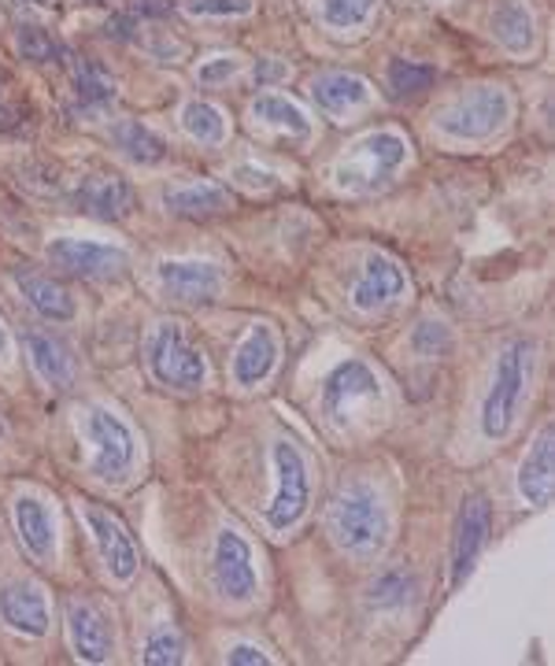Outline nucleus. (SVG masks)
I'll list each match as a JSON object with an SVG mask.
<instances>
[{"label": "nucleus", "instance_id": "f257e3e1", "mask_svg": "<svg viewBox=\"0 0 555 666\" xmlns=\"http://www.w3.org/2000/svg\"><path fill=\"white\" fill-rule=\"evenodd\" d=\"M326 530L345 555L370 563L389 541V512L367 482H348L326 507Z\"/></svg>", "mask_w": 555, "mask_h": 666}, {"label": "nucleus", "instance_id": "f03ea898", "mask_svg": "<svg viewBox=\"0 0 555 666\" xmlns=\"http://www.w3.org/2000/svg\"><path fill=\"white\" fill-rule=\"evenodd\" d=\"M530 375H533V341L525 337L508 341L500 348V356H496L489 393L482 400V434L489 440H504L514 429L525 389H530Z\"/></svg>", "mask_w": 555, "mask_h": 666}, {"label": "nucleus", "instance_id": "7ed1b4c3", "mask_svg": "<svg viewBox=\"0 0 555 666\" xmlns=\"http://www.w3.org/2000/svg\"><path fill=\"white\" fill-rule=\"evenodd\" d=\"M270 463H275V496L267 504V526L278 533L293 530L304 518L308 500H311V467L304 452L289 437H278L270 448Z\"/></svg>", "mask_w": 555, "mask_h": 666}, {"label": "nucleus", "instance_id": "20e7f679", "mask_svg": "<svg viewBox=\"0 0 555 666\" xmlns=\"http://www.w3.org/2000/svg\"><path fill=\"white\" fill-rule=\"evenodd\" d=\"M144 359H149L152 378L167 389H178V393H197L204 386V378H208L204 356L185 341L178 322H160V326H152L149 341H144Z\"/></svg>", "mask_w": 555, "mask_h": 666}, {"label": "nucleus", "instance_id": "39448f33", "mask_svg": "<svg viewBox=\"0 0 555 666\" xmlns=\"http://www.w3.org/2000/svg\"><path fill=\"white\" fill-rule=\"evenodd\" d=\"M511 101L504 90L496 85H478L466 96H455L452 104L437 115V130L448 137H466V141H478V137H489L508 123Z\"/></svg>", "mask_w": 555, "mask_h": 666}, {"label": "nucleus", "instance_id": "423d86ee", "mask_svg": "<svg viewBox=\"0 0 555 666\" xmlns=\"http://www.w3.org/2000/svg\"><path fill=\"white\" fill-rule=\"evenodd\" d=\"M370 404H382V381L370 370L363 359H345L334 367V375L323 386V411L334 418L337 426L356 423L359 415H367Z\"/></svg>", "mask_w": 555, "mask_h": 666}, {"label": "nucleus", "instance_id": "0eeeda50", "mask_svg": "<svg viewBox=\"0 0 555 666\" xmlns=\"http://www.w3.org/2000/svg\"><path fill=\"white\" fill-rule=\"evenodd\" d=\"M348 160H363L359 163H340L337 166V185L340 190H374V185H382L389 174L396 171L404 160H407V141L401 134L393 130H378L363 137V141L356 145L352 156Z\"/></svg>", "mask_w": 555, "mask_h": 666}, {"label": "nucleus", "instance_id": "6e6552de", "mask_svg": "<svg viewBox=\"0 0 555 666\" xmlns=\"http://www.w3.org/2000/svg\"><path fill=\"white\" fill-rule=\"evenodd\" d=\"M211 585L222 600L245 604L256 596V563H252V548L238 530H219L216 544H211Z\"/></svg>", "mask_w": 555, "mask_h": 666}, {"label": "nucleus", "instance_id": "1a4fd4ad", "mask_svg": "<svg viewBox=\"0 0 555 666\" xmlns=\"http://www.w3.org/2000/svg\"><path fill=\"white\" fill-rule=\"evenodd\" d=\"M85 434L93 440V474L104 482H119L134 467V434L119 415L93 407L85 415Z\"/></svg>", "mask_w": 555, "mask_h": 666}, {"label": "nucleus", "instance_id": "9d476101", "mask_svg": "<svg viewBox=\"0 0 555 666\" xmlns=\"http://www.w3.org/2000/svg\"><path fill=\"white\" fill-rule=\"evenodd\" d=\"M48 263L60 267L63 274H74V278L112 282V278H119V274H126L130 256H126L123 249H112V244L60 238V241L48 244Z\"/></svg>", "mask_w": 555, "mask_h": 666}, {"label": "nucleus", "instance_id": "9b49d317", "mask_svg": "<svg viewBox=\"0 0 555 666\" xmlns=\"http://www.w3.org/2000/svg\"><path fill=\"white\" fill-rule=\"evenodd\" d=\"M155 278L178 303H211L222 292V271L208 260H163Z\"/></svg>", "mask_w": 555, "mask_h": 666}, {"label": "nucleus", "instance_id": "f8f14e48", "mask_svg": "<svg viewBox=\"0 0 555 666\" xmlns=\"http://www.w3.org/2000/svg\"><path fill=\"white\" fill-rule=\"evenodd\" d=\"M85 523H90V533L96 548H101V560L108 566V574L115 582H130L138 574V548H134L126 526L96 504H85Z\"/></svg>", "mask_w": 555, "mask_h": 666}, {"label": "nucleus", "instance_id": "ddd939ff", "mask_svg": "<svg viewBox=\"0 0 555 666\" xmlns=\"http://www.w3.org/2000/svg\"><path fill=\"white\" fill-rule=\"evenodd\" d=\"M67 633H71V648L82 663H108L115 636L112 622L101 615V607L90 600H67Z\"/></svg>", "mask_w": 555, "mask_h": 666}, {"label": "nucleus", "instance_id": "4468645a", "mask_svg": "<svg viewBox=\"0 0 555 666\" xmlns=\"http://www.w3.org/2000/svg\"><path fill=\"white\" fill-rule=\"evenodd\" d=\"M493 512L485 504V496H466L460 526H455V548H452V585H463L471 577L474 563H478L485 541H489Z\"/></svg>", "mask_w": 555, "mask_h": 666}, {"label": "nucleus", "instance_id": "2eb2a0df", "mask_svg": "<svg viewBox=\"0 0 555 666\" xmlns=\"http://www.w3.org/2000/svg\"><path fill=\"white\" fill-rule=\"evenodd\" d=\"M78 200L101 222H123L138 208V193L119 174H93V179H85L82 190H78Z\"/></svg>", "mask_w": 555, "mask_h": 666}, {"label": "nucleus", "instance_id": "dca6fc26", "mask_svg": "<svg viewBox=\"0 0 555 666\" xmlns=\"http://www.w3.org/2000/svg\"><path fill=\"white\" fill-rule=\"evenodd\" d=\"M0 615L12 630L26 636L48 633V600L37 582H8L0 589Z\"/></svg>", "mask_w": 555, "mask_h": 666}, {"label": "nucleus", "instance_id": "f3484780", "mask_svg": "<svg viewBox=\"0 0 555 666\" xmlns=\"http://www.w3.org/2000/svg\"><path fill=\"white\" fill-rule=\"evenodd\" d=\"M15 286L23 289V297L31 300V308L37 311V315L53 319V322H67L74 319V297L67 292L63 282L48 278L45 271L31 267V263H19V267L12 271Z\"/></svg>", "mask_w": 555, "mask_h": 666}, {"label": "nucleus", "instance_id": "a211bd4d", "mask_svg": "<svg viewBox=\"0 0 555 666\" xmlns=\"http://www.w3.org/2000/svg\"><path fill=\"white\" fill-rule=\"evenodd\" d=\"M404 289H407L404 271L396 267L393 260L374 256V260H370L367 267H363V274L356 278L352 303H356L359 311H382V308H389L393 300H401Z\"/></svg>", "mask_w": 555, "mask_h": 666}, {"label": "nucleus", "instance_id": "6ab92c4d", "mask_svg": "<svg viewBox=\"0 0 555 666\" xmlns=\"http://www.w3.org/2000/svg\"><path fill=\"white\" fill-rule=\"evenodd\" d=\"M26 356H31L34 375L53 389H67L78 375V364L71 356V348L63 345L53 333H26Z\"/></svg>", "mask_w": 555, "mask_h": 666}, {"label": "nucleus", "instance_id": "aec40b11", "mask_svg": "<svg viewBox=\"0 0 555 666\" xmlns=\"http://www.w3.org/2000/svg\"><path fill=\"white\" fill-rule=\"evenodd\" d=\"M275 364H278V333L267 322H259V326H252L245 345L238 348V356H233V381L238 386H259L275 370Z\"/></svg>", "mask_w": 555, "mask_h": 666}, {"label": "nucleus", "instance_id": "412c9836", "mask_svg": "<svg viewBox=\"0 0 555 666\" xmlns=\"http://www.w3.org/2000/svg\"><path fill=\"white\" fill-rule=\"evenodd\" d=\"M15 530H19V541L26 544V552L34 555V560L42 563H53L56 555V526H53V515H48V507L42 500L34 496H19L15 507Z\"/></svg>", "mask_w": 555, "mask_h": 666}, {"label": "nucleus", "instance_id": "4be33fe9", "mask_svg": "<svg viewBox=\"0 0 555 666\" xmlns=\"http://www.w3.org/2000/svg\"><path fill=\"white\" fill-rule=\"evenodd\" d=\"M163 208L178 219H216V215H227L233 208V197L222 185H211V182H197V185H185V190H174L163 197Z\"/></svg>", "mask_w": 555, "mask_h": 666}, {"label": "nucleus", "instance_id": "5701e85b", "mask_svg": "<svg viewBox=\"0 0 555 666\" xmlns=\"http://www.w3.org/2000/svg\"><path fill=\"white\" fill-rule=\"evenodd\" d=\"M552 445H555V434L552 426H544L519 470V493L530 500L533 507H544L552 496Z\"/></svg>", "mask_w": 555, "mask_h": 666}, {"label": "nucleus", "instance_id": "b1692460", "mask_svg": "<svg viewBox=\"0 0 555 666\" xmlns=\"http://www.w3.org/2000/svg\"><path fill=\"white\" fill-rule=\"evenodd\" d=\"M311 96H315V104L323 107V112H334V115H345L359 107L370 96V85L363 78L356 74H345V71H326L319 74L315 82H311Z\"/></svg>", "mask_w": 555, "mask_h": 666}, {"label": "nucleus", "instance_id": "393cba45", "mask_svg": "<svg viewBox=\"0 0 555 666\" xmlns=\"http://www.w3.org/2000/svg\"><path fill=\"white\" fill-rule=\"evenodd\" d=\"M493 37L508 53H522L533 45V15L522 0H500L493 8Z\"/></svg>", "mask_w": 555, "mask_h": 666}, {"label": "nucleus", "instance_id": "a878e982", "mask_svg": "<svg viewBox=\"0 0 555 666\" xmlns=\"http://www.w3.org/2000/svg\"><path fill=\"white\" fill-rule=\"evenodd\" d=\"M112 141L115 149H119L126 160L134 163H160L163 156H167V145L155 137L149 126L138 123V119H123L112 126Z\"/></svg>", "mask_w": 555, "mask_h": 666}, {"label": "nucleus", "instance_id": "bb28decb", "mask_svg": "<svg viewBox=\"0 0 555 666\" xmlns=\"http://www.w3.org/2000/svg\"><path fill=\"white\" fill-rule=\"evenodd\" d=\"M252 119H259L267 126H278V130H289L297 137L311 134V123H308L304 107H300L297 101H289V96H281V93H259L256 101H252Z\"/></svg>", "mask_w": 555, "mask_h": 666}, {"label": "nucleus", "instance_id": "cd10ccee", "mask_svg": "<svg viewBox=\"0 0 555 666\" xmlns=\"http://www.w3.org/2000/svg\"><path fill=\"white\" fill-rule=\"evenodd\" d=\"M67 67H71V82H74V93L78 101L93 104V107H104L115 101V82L108 78L101 64H93L90 56H67Z\"/></svg>", "mask_w": 555, "mask_h": 666}, {"label": "nucleus", "instance_id": "c85d7f7f", "mask_svg": "<svg viewBox=\"0 0 555 666\" xmlns=\"http://www.w3.org/2000/svg\"><path fill=\"white\" fill-rule=\"evenodd\" d=\"M418 593V582L407 566H393V571H382L374 577V585L367 589V604L378 607V611H396V607L412 604Z\"/></svg>", "mask_w": 555, "mask_h": 666}, {"label": "nucleus", "instance_id": "c756f323", "mask_svg": "<svg viewBox=\"0 0 555 666\" xmlns=\"http://www.w3.org/2000/svg\"><path fill=\"white\" fill-rule=\"evenodd\" d=\"M182 130L197 137L200 145H219L227 137V119L216 104L208 101H189L182 107Z\"/></svg>", "mask_w": 555, "mask_h": 666}, {"label": "nucleus", "instance_id": "7c9ffc66", "mask_svg": "<svg viewBox=\"0 0 555 666\" xmlns=\"http://www.w3.org/2000/svg\"><path fill=\"white\" fill-rule=\"evenodd\" d=\"M389 90H393V96H415L423 90H430V85L437 82V71L430 64H412V60H393L389 64Z\"/></svg>", "mask_w": 555, "mask_h": 666}, {"label": "nucleus", "instance_id": "2f4dec72", "mask_svg": "<svg viewBox=\"0 0 555 666\" xmlns=\"http://www.w3.org/2000/svg\"><path fill=\"white\" fill-rule=\"evenodd\" d=\"M15 45H19V53H23V60H31V64H56L63 56L60 42H56L48 31H42V26H34V23L19 26Z\"/></svg>", "mask_w": 555, "mask_h": 666}, {"label": "nucleus", "instance_id": "473e14b6", "mask_svg": "<svg viewBox=\"0 0 555 666\" xmlns=\"http://www.w3.org/2000/svg\"><path fill=\"white\" fill-rule=\"evenodd\" d=\"M182 652H185V644H182L178 630H174L171 622H163V625H155L152 636L144 641V655H141V659L149 663V666H178L182 663Z\"/></svg>", "mask_w": 555, "mask_h": 666}, {"label": "nucleus", "instance_id": "72a5a7b5", "mask_svg": "<svg viewBox=\"0 0 555 666\" xmlns=\"http://www.w3.org/2000/svg\"><path fill=\"white\" fill-rule=\"evenodd\" d=\"M374 0H323V19L334 31H356L359 23H367Z\"/></svg>", "mask_w": 555, "mask_h": 666}, {"label": "nucleus", "instance_id": "f704fd0d", "mask_svg": "<svg viewBox=\"0 0 555 666\" xmlns=\"http://www.w3.org/2000/svg\"><path fill=\"white\" fill-rule=\"evenodd\" d=\"M412 345H415L418 356H444L448 345H452V333H448V326L441 319H423L415 326Z\"/></svg>", "mask_w": 555, "mask_h": 666}, {"label": "nucleus", "instance_id": "c9c22d12", "mask_svg": "<svg viewBox=\"0 0 555 666\" xmlns=\"http://www.w3.org/2000/svg\"><path fill=\"white\" fill-rule=\"evenodd\" d=\"M185 12L189 15H216V19H222V15H252V0H185Z\"/></svg>", "mask_w": 555, "mask_h": 666}, {"label": "nucleus", "instance_id": "e433bc0d", "mask_svg": "<svg viewBox=\"0 0 555 666\" xmlns=\"http://www.w3.org/2000/svg\"><path fill=\"white\" fill-rule=\"evenodd\" d=\"M238 67H241L238 60H230V56H219V60L204 64L200 71H197V78H200L204 85H216V82H227L230 74H238Z\"/></svg>", "mask_w": 555, "mask_h": 666}, {"label": "nucleus", "instance_id": "4c0bfd02", "mask_svg": "<svg viewBox=\"0 0 555 666\" xmlns=\"http://www.w3.org/2000/svg\"><path fill=\"white\" fill-rule=\"evenodd\" d=\"M104 34H108L112 42H134V37H138V15L134 12L112 15L108 23H104Z\"/></svg>", "mask_w": 555, "mask_h": 666}, {"label": "nucleus", "instance_id": "58836bf2", "mask_svg": "<svg viewBox=\"0 0 555 666\" xmlns=\"http://www.w3.org/2000/svg\"><path fill=\"white\" fill-rule=\"evenodd\" d=\"M227 659H230L233 666H267L270 655H263L256 644H238V648H233Z\"/></svg>", "mask_w": 555, "mask_h": 666}, {"label": "nucleus", "instance_id": "ea45409f", "mask_svg": "<svg viewBox=\"0 0 555 666\" xmlns=\"http://www.w3.org/2000/svg\"><path fill=\"white\" fill-rule=\"evenodd\" d=\"M130 12L134 15H149V19H163V15L174 12V4H171V0H134Z\"/></svg>", "mask_w": 555, "mask_h": 666}, {"label": "nucleus", "instance_id": "a19ab883", "mask_svg": "<svg viewBox=\"0 0 555 666\" xmlns=\"http://www.w3.org/2000/svg\"><path fill=\"white\" fill-rule=\"evenodd\" d=\"M256 78H259V82H270V78H286V67H281V64H259L256 67Z\"/></svg>", "mask_w": 555, "mask_h": 666}, {"label": "nucleus", "instance_id": "79ce46f5", "mask_svg": "<svg viewBox=\"0 0 555 666\" xmlns=\"http://www.w3.org/2000/svg\"><path fill=\"white\" fill-rule=\"evenodd\" d=\"M15 123V112L4 104V74H0V126H12Z\"/></svg>", "mask_w": 555, "mask_h": 666}, {"label": "nucleus", "instance_id": "37998d69", "mask_svg": "<svg viewBox=\"0 0 555 666\" xmlns=\"http://www.w3.org/2000/svg\"><path fill=\"white\" fill-rule=\"evenodd\" d=\"M4 348H8V333H4V326H0V356H4Z\"/></svg>", "mask_w": 555, "mask_h": 666}, {"label": "nucleus", "instance_id": "c03bdc74", "mask_svg": "<svg viewBox=\"0 0 555 666\" xmlns=\"http://www.w3.org/2000/svg\"><path fill=\"white\" fill-rule=\"evenodd\" d=\"M85 4H104V0H85Z\"/></svg>", "mask_w": 555, "mask_h": 666}, {"label": "nucleus", "instance_id": "a18cd8bd", "mask_svg": "<svg viewBox=\"0 0 555 666\" xmlns=\"http://www.w3.org/2000/svg\"><path fill=\"white\" fill-rule=\"evenodd\" d=\"M0 434H4V426H0Z\"/></svg>", "mask_w": 555, "mask_h": 666}]
</instances>
